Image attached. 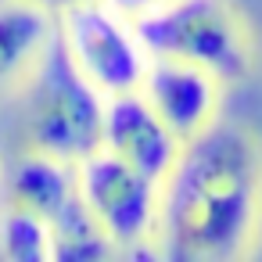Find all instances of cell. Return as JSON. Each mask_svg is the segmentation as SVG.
<instances>
[{
  "label": "cell",
  "mask_w": 262,
  "mask_h": 262,
  "mask_svg": "<svg viewBox=\"0 0 262 262\" xmlns=\"http://www.w3.org/2000/svg\"><path fill=\"white\" fill-rule=\"evenodd\" d=\"M151 58H176L212 72L219 83L244 79L251 69V40L230 0H165L133 18Z\"/></svg>",
  "instance_id": "obj_3"
},
{
  "label": "cell",
  "mask_w": 262,
  "mask_h": 262,
  "mask_svg": "<svg viewBox=\"0 0 262 262\" xmlns=\"http://www.w3.org/2000/svg\"><path fill=\"white\" fill-rule=\"evenodd\" d=\"M54 22H58V33L72 54L76 69L104 97L129 94L140 86L151 54L140 43L129 18L112 11L104 0H86V4L61 11Z\"/></svg>",
  "instance_id": "obj_4"
},
{
  "label": "cell",
  "mask_w": 262,
  "mask_h": 262,
  "mask_svg": "<svg viewBox=\"0 0 262 262\" xmlns=\"http://www.w3.org/2000/svg\"><path fill=\"white\" fill-rule=\"evenodd\" d=\"M76 190L108 244L137 248L151 241L158 180L97 147L90 158L76 165Z\"/></svg>",
  "instance_id": "obj_5"
},
{
  "label": "cell",
  "mask_w": 262,
  "mask_h": 262,
  "mask_svg": "<svg viewBox=\"0 0 262 262\" xmlns=\"http://www.w3.org/2000/svg\"><path fill=\"white\" fill-rule=\"evenodd\" d=\"M0 258L11 262H51L54 248H51V230L40 215L18 208V205H4L0 212Z\"/></svg>",
  "instance_id": "obj_10"
},
{
  "label": "cell",
  "mask_w": 262,
  "mask_h": 262,
  "mask_svg": "<svg viewBox=\"0 0 262 262\" xmlns=\"http://www.w3.org/2000/svg\"><path fill=\"white\" fill-rule=\"evenodd\" d=\"M51 33L54 15L26 4V0H0V94L29 76Z\"/></svg>",
  "instance_id": "obj_9"
},
{
  "label": "cell",
  "mask_w": 262,
  "mask_h": 262,
  "mask_svg": "<svg viewBox=\"0 0 262 262\" xmlns=\"http://www.w3.org/2000/svg\"><path fill=\"white\" fill-rule=\"evenodd\" d=\"M258 226L262 144L248 126L212 119L158 180L151 244L169 262H233L251 251Z\"/></svg>",
  "instance_id": "obj_1"
},
{
  "label": "cell",
  "mask_w": 262,
  "mask_h": 262,
  "mask_svg": "<svg viewBox=\"0 0 262 262\" xmlns=\"http://www.w3.org/2000/svg\"><path fill=\"white\" fill-rule=\"evenodd\" d=\"M219 79L190 61L151 58L140 79V97L155 108V115L180 137L190 140L201 133L219 112Z\"/></svg>",
  "instance_id": "obj_7"
},
{
  "label": "cell",
  "mask_w": 262,
  "mask_h": 262,
  "mask_svg": "<svg viewBox=\"0 0 262 262\" xmlns=\"http://www.w3.org/2000/svg\"><path fill=\"white\" fill-rule=\"evenodd\" d=\"M22 83H26V97H22L26 133L36 151L79 165L101 147L104 94L76 69L58 33V22Z\"/></svg>",
  "instance_id": "obj_2"
},
{
  "label": "cell",
  "mask_w": 262,
  "mask_h": 262,
  "mask_svg": "<svg viewBox=\"0 0 262 262\" xmlns=\"http://www.w3.org/2000/svg\"><path fill=\"white\" fill-rule=\"evenodd\" d=\"M8 205H18L33 215H40L51 230V223L79 198L76 190V165L51 158L43 151H26L8 169Z\"/></svg>",
  "instance_id": "obj_8"
},
{
  "label": "cell",
  "mask_w": 262,
  "mask_h": 262,
  "mask_svg": "<svg viewBox=\"0 0 262 262\" xmlns=\"http://www.w3.org/2000/svg\"><path fill=\"white\" fill-rule=\"evenodd\" d=\"M180 137L155 115V108L140 97V90L104 97V122H101V151L115 155L119 162L140 169L151 180H162L180 155Z\"/></svg>",
  "instance_id": "obj_6"
},
{
  "label": "cell",
  "mask_w": 262,
  "mask_h": 262,
  "mask_svg": "<svg viewBox=\"0 0 262 262\" xmlns=\"http://www.w3.org/2000/svg\"><path fill=\"white\" fill-rule=\"evenodd\" d=\"M26 4H33V8H40V11H47V15H61V11H69V8H76V4H86V0H26Z\"/></svg>",
  "instance_id": "obj_12"
},
{
  "label": "cell",
  "mask_w": 262,
  "mask_h": 262,
  "mask_svg": "<svg viewBox=\"0 0 262 262\" xmlns=\"http://www.w3.org/2000/svg\"><path fill=\"white\" fill-rule=\"evenodd\" d=\"M104 4L112 8V11H119L122 18H140V15H147V11H155V8H162L165 0H104Z\"/></svg>",
  "instance_id": "obj_11"
}]
</instances>
